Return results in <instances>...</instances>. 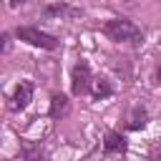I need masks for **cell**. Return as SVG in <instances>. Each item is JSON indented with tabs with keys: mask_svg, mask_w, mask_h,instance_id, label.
<instances>
[{
	"mask_svg": "<svg viewBox=\"0 0 161 161\" xmlns=\"http://www.w3.org/2000/svg\"><path fill=\"white\" fill-rule=\"evenodd\" d=\"M103 35L113 43H128V45H141L143 43V33L141 28L128 20V18H111L103 23Z\"/></svg>",
	"mask_w": 161,
	"mask_h": 161,
	"instance_id": "obj_1",
	"label": "cell"
},
{
	"mask_svg": "<svg viewBox=\"0 0 161 161\" xmlns=\"http://www.w3.org/2000/svg\"><path fill=\"white\" fill-rule=\"evenodd\" d=\"M15 35H18V40H23V43H28V45H35V48H43V50H55V48H58L55 35H50V33H45V30H40V28H33V25H20V28H15Z\"/></svg>",
	"mask_w": 161,
	"mask_h": 161,
	"instance_id": "obj_2",
	"label": "cell"
},
{
	"mask_svg": "<svg viewBox=\"0 0 161 161\" xmlns=\"http://www.w3.org/2000/svg\"><path fill=\"white\" fill-rule=\"evenodd\" d=\"M91 83H93L91 65L80 58V60L73 65V70H70V91H73V96H83V93H88V91H91Z\"/></svg>",
	"mask_w": 161,
	"mask_h": 161,
	"instance_id": "obj_3",
	"label": "cell"
},
{
	"mask_svg": "<svg viewBox=\"0 0 161 161\" xmlns=\"http://www.w3.org/2000/svg\"><path fill=\"white\" fill-rule=\"evenodd\" d=\"M30 101H33V83H30V80H20V83L15 86L10 101H8V108H10L13 113H18V111L28 108Z\"/></svg>",
	"mask_w": 161,
	"mask_h": 161,
	"instance_id": "obj_4",
	"label": "cell"
},
{
	"mask_svg": "<svg viewBox=\"0 0 161 161\" xmlns=\"http://www.w3.org/2000/svg\"><path fill=\"white\" fill-rule=\"evenodd\" d=\"M126 148H128V141H126L123 133H118V131H108L106 133V141H103V151L106 153H123Z\"/></svg>",
	"mask_w": 161,
	"mask_h": 161,
	"instance_id": "obj_5",
	"label": "cell"
},
{
	"mask_svg": "<svg viewBox=\"0 0 161 161\" xmlns=\"http://www.w3.org/2000/svg\"><path fill=\"white\" fill-rule=\"evenodd\" d=\"M146 123H148L146 108H143V106H133L131 113H128V118H126V128H128V131H138V128H143Z\"/></svg>",
	"mask_w": 161,
	"mask_h": 161,
	"instance_id": "obj_6",
	"label": "cell"
},
{
	"mask_svg": "<svg viewBox=\"0 0 161 161\" xmlns=\"http://www.w3.org/2000/svg\"><path fill=\"white\" fill-rule=\"evenodd\" d=\"M68 108H70V101H68V96H63V93H53L50 96V118H63L65 113H68Z\"/></svg>",
	"mask_w": 161,
	"mask_h": 161,
	"instance_id": "obj_7",
	"label": "cell"
},
{
	"mask_svg": "<svg viewBox=\"0 0 161 161\" xmlns=\"http://www.w3.org/2000/svg\"><path fill=\"white\" fill-rule=\"evenodd\" d=\"M96 101H101V98H108L111 93H113V86H111V80L108 78H93V83H91V91H88Z\"/></svg>",
	"mask_w": 161,
	"mask_h": 161,
	"instance_id": "obj_8",
	"label": "cell"
},
{
	"mask_svg": "<svg viewBox=\"0 0 161 161\" xmlns=\"http://www.w3.org/2000/svg\"><path fill=\"white\" fill-rule=\"evenodd\" d=\"M20 161H45V151L40 146H25L20 153Z\"/></svg>",
	"mask_w": 161,
	"mask_h": 161,
	"instance_id": "obj_9",
	"label": "cell"
},
{
	"mask_svg": "<svg viewBox=\"0 0 161 161\" xmlns=\"http://www.w3.org/2000/svg\"><path fill=\"white\" fill-rule=\"evenodd\" d=\"M45 13H48V15H65V13H75V10H70L68 5H63V3H60V5H50Z\"/></svg>",
	"mask_w": 161,
	"mask_h": 161,
	"instance_id": "obj_10",
	"label": "cell"
},
{
	"mask_svg": "<svg viewBox=\"0 0 161 161\" xmlns=\"http://www.w3.org/2000/svg\"><path fill=\"white\" fill-rule=\"evenodd\" d=\"M3 40H5V43H3V50H8V48H10V35L5 33V35H3Z\"/></svg>",
	"mask_w": 161,
	"mask_h": 161,
	"instance_id": "obj_11",
	"label": "cell"
},
{
	"mask_svg": "<svg viewBox=\"0 0 161 161\" xmlns=\"http://www.w3.org/2000/svg\"><path fill=\"white\" fill-rule=\"evenodd\" d=\"M25 3H30V0H10V8H18V5H25Z\"/></svg>",
	"mask_w": 161,
	"mask_h": 161,
	"instance_id": "obj_12",
	"label": "cell"
},
{
	"mask_svg": "<svg viewBox=\"0 0 161 161\" xmlns=\"http://www.w3.org/2000/svg\"><path fill=\"white\" fill-rule=\"evenodd\" d=\"M151 161H161V153H158V156H153V158H151Z\"/></svg>",
	"mask_w": 161,
	"mask_h": 161,
	"instance_id": "obj_13",
	"label": "cell"
}]
</instances>
